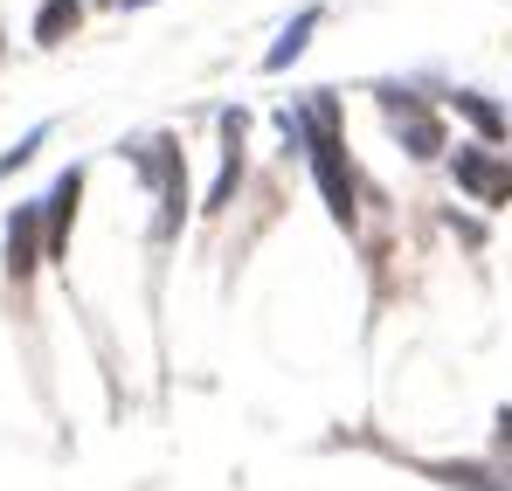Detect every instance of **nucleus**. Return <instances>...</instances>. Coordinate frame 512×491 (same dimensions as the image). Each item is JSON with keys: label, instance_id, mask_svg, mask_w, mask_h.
<instances>
[{"label": "nucleus", "instance_id": "f257e3e1", "mask_svg": "<svg viewBox=\"0 0 512 491\" xmlns=\"http://www.w3.org/2000/svg\"><path fill=\"white\" fill-rule=\"evenodd\" d=\"M284 132L312 146V166H319V187H326V208H333V222H353V173H346L340 132H333V104L319 97L312 111H284Z\"/></svg>", "mask_w": 512, "mask_h": 491}, {"label": "nucleus", "instance_id": "f03ea898", "mask_svg": "<svg viewBox=\"0 0 512 491\" xmlns=\"http://www.w3.org/2000/svg\"><path fill=\"white\" fill-rule=\"evenodd\" d=\"M132 160L146 166V180L160 187V236H173L180 201H187V166H180V146H167V139H146V146H132Z\"/></svg>", "mask_w": 512, "mask_h": 491}, {"label": "nucleus", "instance_id": "7ed1b4c3", "mask_svg": "<svg viewBox=\"0 0 512 491\" xmlns=\"http://www.w3.org/2000/svg\"><path fill=\"white\" fill-rule=\"evenodd\" d=\"M381 104H388L395 132L409 139V153H416V160H436V153H443V125H436V111H423L409 90H381Z\"/></svg>", "mask_w": 512, "mask_h": 491}, {"label": "nucleus", "instance_id": "20e7f679", "mask_svg": "<svg viewBox=\"0 0 512 491\" xmlns=\"http://www.w3.org/2000/svg\"><path fill=\"white\" fill-rule=\"evenodd\" d=\"M457 187H464L471 201L499 208V201H512V166L492 160V153H478V146H464V153H457Z\"/></svg>", "mask_w": 512, "mask_h": 491}, {"label": "nucleus", "instance_id": "39448f33", "mask_svg": "<svg viewBox=\"0 0 512 491\" xmlns=\"http://www.w3.org/2000/svg\"><path fill=\"white\" fill-rule=\"evenodd\" d=\"M77 194H84V173L70 166L56 187H49V222H42V249L49 256H63L70 249V222H77Z\"/></svg>", "mask_w": 512, "mask_h": 491}, {"label": "nucleus", "instance_id": "423d86ee", "mask_svg": "<svg viewBox=\"0 0 512 491\" xmlns=\"http://www.w3.org/2000/svg\"><path fill=\"white\" fill-rule=\"evenodd\" d=\"M35 263H42V208H14V222H7V270H14V284Z\"/></svg>", "mask_w": 512, "mask_h": 491}, {"label": "nucleus", "instance_id": "0eeeda50", "mask_svg": "<svg viewBox=\"0 0 512 491\" xmlns=\"http://www.w3.org/2000/svg\"><path fill=\"white\" fill-rule=\"evenodd\" d=\"M312 28H319V7H305V14H298V21H291V28H284V35L270 42V56H263V70H291V63L305 56V42H312Z\"/></svg>", "mask_w": 512, "mask_h": 491}, {"label": "nucleus", "instance_id": "6e6552de", "mask_svg": "<svg viewBox=\"0 0 512 491\" xmlns=\"http://www.w3.org/2000/svg\"><path fill=\"white\" fill-rule=\"evenodd\" d=\"M457 111H464V118H471V125L485 132V139H499V132H506V118H499V104H485V97H471V90H457Z\"/></svg>", "mask_w": 512, "mask_h": 491}, {"label": "nucleus", "instance_id": "1a4fd4ad", "mask_svg": "<svg viewBox=\"0 0 512 491\" xmlns=\"http://www.w3.org/2000/svg\"><path fill=\"white\" fill-rule=\"evenodd\" d=\"M70 21H77V0H49V7H42V21H35V35H42V42H63V28H70Z\"/></svg>", "mask_w": 512, "mask_h": 491}, {"label": "nucleus", "instance_id": "9d476101", "mask_svg": "<svg viewBox=\"0 0 512 491\" xmlns=\"http://www.w3.org/2000/svg\"><path fill=\"white\" fill-rule=\"evenodd\" d=\"M42 139H49V125H42V132H28V139H21V146H14V153L0 160V173H14L21 160H35V146H42Z\"/></svg>", "mask_w": 512, "mask_h": 491}]
</instances>
